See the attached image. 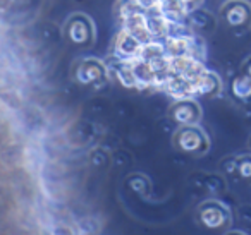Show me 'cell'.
Listing matches in <instances>:
<instances>
[{
	"label": "cell",
	"instance_id": "5",
	"mask_svg": "<svg viewBox=\"0 0 251 235\" xmlns=\"http://www.w3.org/2000/svg\"><path fill=\"white\" fill-rule=\"evenodd\" d=\"M74 77L83 86H100L107 81L108 70L107 66L100 59H81L74 67Z\"/></svg>",
	"mask_w": 251,
	"mask_h": 235
},
{
	"label": "cell",
	"instance_id": "13",
	"mask_svg": "<svg viewBox=\"0 0 251 235\" xmlns=\"http://www.w3.org/2000/svg\"><path fill=\"white\" fill-rule=\"evenodd\" d=\"M133 2H136L145 12L158 11V0H133Z\"/></svg>",
	"mask_w": 251,
	"mask_h": 235
},
{
	"label": "cell",
	"instance_id": "7",
	"mask_svg": "<svg viewBox=\"0 0 251 235\" xmlns=\"http://www.w3.org/2000/svg\"><path fill=\"white\" fill-rule=\"evenodd\" d=\"M141 50H143V43L138 38H134L129 31L122 29L114 40V53L121 62H133V60L140 59Z\"/></svg>",
	"mask_w": 251,
	"mask_h": 235
},
{
	"label": "cell",
	"instance_id": "4",
	"mask_svg": "<svg viewBox=\"0 0 251 235\" xmlns=\"http://www.w3.org/2000/svg\"><path fill=\"white\" fill-rule=\"evenodd\" d=\"M219 16L227 28L234 31L251 29V4L248 0H226L219 9Z\"/></svg>",
	"mask_w": 251,
	"mask_h": 235
},
{
	"label": "cell",
	"instance_id": "9",
	"mask_svg": "<svg viewBox=\"0 0 251 235\" xmlns=\"http://www.w3.org/2000/svg\"><path fill=\"white\" fill-rule=\"evenodd\" d=\"M229 93L237 103H251V79L243 74H236L229 83Z\"/></svg>",
	"mask_w": 251,
	"mask_h": 235
},
{
	"label": "cell",
	"instance_id": "15",
	"mask_svg": "<svg viewBox=\"0 0 251 235\" xmlns=\"http://www.w3.org/2000/svg\"><path fill=\"white\" fill-rule=\"evenodd\" d=\"M241 74L246 76L248 79H251V55L248 57V59L243 62V66H241Z\"/></svg>",
	"mask_w": 251,
	"mask_h": 235
},
{
	"label": "cell",
	"instance_id": "2",
	"mask_svg": "<svg viewBox=\"0 0 251 235\" xmlns=\"http://www.w3.org/2000/svg\"><path fill=\"white\" fill-rule=\"evenodd\" d=\"M196 220L206 230H227L232 223V214L224 203L215 199L203 201L196 208Z\"/></svg>",
	"mask_w": 251,
	"mask_h": 235
},
{
	"label": "cell",
	"instance_id": "12",
	"mask_svg": "<svg viewBox=\"0 0 251 235\" xmlns=\"http://www.w3.org/2000/svg\"><path fill=\"white\" fill-rule=\"evenodd\" d=\"M234 172L244 182H251V155H239L234 158Z\"/></svg>",
	"mask_w": 251,
	"mask_h": 235
},
{
	"label": "cell",
	"instance_id": "11",
	"mask_svg": "<svg viewBox=\"0 0 251 235\" xmlns=\"http://www.w3.org/2000/svg\"><path fill=\"white\" fill-rule=\"evenodd\" d=\"M115 76H117V79L121 81L122 86L138 88L136 86V79H134V74H133V69H131L129 62H119L117 66H115Z\"/></svg>",
	"mask_w": 251,
	"mask_h": 235
},
{
	"label": "cell",
	"instance_id": "16",
	"mask_svg": "<svg viewBox=\"0 0 251 235\" xmlns=\"http://www.w3.org/2000/svg\"><path fill=\"white\" fill-rule=\"evenodd\" d=\"M226 235H246V234H243V232H239V230H229Z\"/></svg>",
	"mask_w": 251,
	"mask_h": 235
},
{
	"label": "cell",
	"instance_id": "3",
	"mask_svg": "<svg viewBox=\"0 0 251 235\" xmlns=\"http://www.w3.org/2000/svg\"><path fill=\"white\" fill-rule=\"evenodd\" d=\"M64 36L74 47L90 48L97 40V28L91 18L86 14H74L64 26Z\"/></svg>",
	"mask_w": 251,
	"mask_h": 235
},
{
	"label": "cell",
	"instance_id": "14",
	"mask_svg": "<svg viewBox=\"0 0 251 235\" xmlns=\"http://www.w3.org/2000/svg\"><path fill=\"white\" fill-rule=\"evenodd\" d=\"M182 4H184L186 11H188V14L191 11H195V9H198L200 5L203 4V0H182Z\"/></svg>",
	"mask_w": 251,
	"mask_h": 235
},
{
	"label": "cell",
	"instance_id": "10",
	"mask_svg": "<svg viewBox=\"0 0 251 235\" xmlns=\"http://www.w3.org/2000/svg\"><path fill=\"white\" fill-rule=\"evenodd\" d=\"M186 19H188L189 24L200 33H212L217 24L215 18H213L208 11H205V9H201V7L191 11L188 16H186Z\"/></svg>",
	"mask_w": 251,
	"mask_h": 235
},
{
	"label": "cell",
	"instance_id": "1",
	"mask_svg": "<svg viewBox=\"0 0 251 235\" xmlns=\"http://www.w3.org/2000/svg\"><path fill=\"white\" fill-rule=\"evenodd\" d=\"M172 144L182 155L198 156V158L210 151V138L200 125L179 127L172 136Z\"/></svg>",
	"mask_w": 251,
	"mask_h": 235
},
{
	"label": "cell",
	"instance_id": "8",
	"mask_svg": "<svg viewBox=\"0 0 251 235\" xmlns=\"http://www.w3.org/2000/svg\"><path fill=\"white\" fill-rule=\"evenodd\" d=\"M224 84L222 79L219 77V74L212 72V70H203L195 81H193V91L195 94L205 98H215L222 93Z\"/></svg>",
	"mask_w": 251,
	"mask_h": 235
},
{
	"label": "cell",
	"instance_id": "6",
	"mask_svg": "<svg viewBox=\"0 0 251 235\" xmlns=\"http://www.w3.org/2000/svg\"><path fill=\"white\" fill-rule=\"evenodd\" d=\"M169 117L179 125H198L201 120V107L196 100L193 98H182V100H176L169 108Z\"/></svg>",
	"mask_w": 251,
	"mask_h": 235
},
{
	"label": "cell",
	"instance_id": "17",
	"mask_svg": "<svg viewBox=\"0 0 251 235\" xmlns=\"http://www.w3.org/2000/svg\"><path fill=\"white\" fill-rule=\"evenodd\" d=\"M250 148H251V139H250Z\"/></svg>",
	"mask_w": 251,
	"mask_h": 235
}]
</instances>
